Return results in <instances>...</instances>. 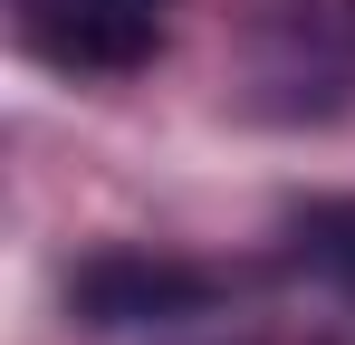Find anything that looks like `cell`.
Here are the masks:
<instances>
[{"instance_id":"6da1fadb","label":"cell","mask_w":355,"mask_h":345,"mask_svg":"<svg viewBox=\"0 0 355 345\" xmlns=\"http://www.w3.org/2000/svg\"><path fill=\"white\" fill-rule=\"evenodd\" d=\"M221 278L192 269V259H154V249H96L77 259L67 278V317L96 326V336H125V326H182V317H211Z\"/></svg>"},{"instance_id":"7a4b0ae2","label":"cell","mask_w":355,"mask_h":345,"mask_svg":"<svg viewBox=\"0 0 355 345\" xmlns=\"http://www.w3.org/2000/svg\"><path fill=\"white\" fill-rule=\"evenodd\" d=\"M19 39L67 77H125L164 48V0H19Z\"/></svg>"},{"instance_id":"3957f363","label":"cell","mask_w":355,"mask_h":345,"mask_svg":"<svg viewBox=\"0 0 355 345\" xmlns=\"http://www.w3.org/2000/svg\"><path fill=\"white\" fill-rule=\"evenodd\" d=\"M288 249H297V269H317V278L355 288V192H336V202H307V211L288 221Z\"/></svg>"},{"instance_id":"277c9868","label":"cell","mask_w":355,"mask_h":345,"mask_svg":"<svg viewBox=\"0 0 355 345\" xmlns=\"http://www.w3.org/2000/svg\"><path fill=\"white\" fill-rule=\"evenodd\" d=\"M346 29H355V10H346Z\"/></svg>"}]
</instances>
